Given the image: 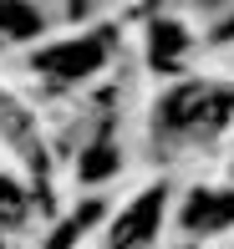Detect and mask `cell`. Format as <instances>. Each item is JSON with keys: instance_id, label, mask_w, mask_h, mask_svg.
Listing matches in <instances>:
<instances>
[{"instance_id": "5", "label": "cell", "mask_w": 234, "mask_h": 249, "mask_svg": "<svg viewBox=\"0 0 234 249\" xmlns=\"http://www.w3.org/2000/svg\"><path fill=\"white\" fill-rule=\"evenodd\" d=\"M173 51H183V26H168V20H153V66L168 71Z\"/></svg>"}, {"instance_id": "1", "label": "cell", "mask_w": 234, "mask_h": 249, "mask_svg": "<svg viewBox=\"0 0 234 249\" xmlns=\"http://www.w3.org/2000/svg\"><path fill=\"white\" fill-rule=\"evenodd\" d=\"M234 92H219V87H183L163 102V127L173 132H209L229 117Z\"/></svg>"}, {"instance_id": "2", "label": "cell", "mask_w": 234, "mask_h": 249, "mask_svg": "<svg viewBox=\"0 0 234 249\" xmlns=\"http://www.w3.org/2000/svg\"><path fill=\"white\" fill-rule=\"evenodd\" d=\"M107 41H112L107 31H92V36H82V41H66V46L41 51V56H36V66H46V71H56V76H87L92 66H102Z\"/></svg>"}, {"instance_id": "6", "label": "cell", "mask_w": 234, "mask_h": 249, "mask_svg": "<svg viewBox=\"0 0 234 249\" xmlns=\"http://www.w3.org/2000/svg\"><path fill=\"white\" fill-rule=\"evenodd\" d=\"M0 31H10V36H36L41 16L31 5H0Z\"/></svg>"}, {"instance_id": "3", "label": "cell", "mask_w": 234, "mask_h": 249, "mask_svg": "<svg viewBox=\"0 0 234 249\" xmlns=\"http://www.w3.org/2000/svg\"><path fill=\"white\" fill-rule=\"evenodd\" d=\"M158 213H163V188H148V198H138V203L117 219L107 249H143V244L153 239V229H158Z\"/></svg>"}, {"instance_id": "4", "label": "cell", "mask_w": 234, "mask_h": 249, "mask_svg": "<svg viewBox=\"0 0 234 249\" xmlns=\"http://www.w3.org/2000/svg\"><path fill=\"white\" fill-rule=\"evenodd\" d=\"M234 224V194H219V188H194L183 198V229L194 234H214Z\"/></svg>"}, {"instance_id": "7", "label": "cell", "mask_w": 234, "mask_h": 249, "mask_svg": "<svg viewBox=\"0 0 234 249\" xmlns=\"http://www.w3.org/2000/svg\"><path fill=\"white\" fill-rule=\"evenodd\" d=\"M82 173H87V178H97V173H112V153H92Z\"/></svg>"}]
</instances>
